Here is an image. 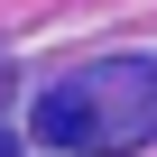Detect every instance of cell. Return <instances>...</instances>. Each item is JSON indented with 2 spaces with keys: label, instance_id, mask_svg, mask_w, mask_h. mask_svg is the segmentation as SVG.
<instances>
[{
  "label": "cell",
  "instance_id": "1",
  "mask_svg": "<svg viewBox=\"0 0 157 157\" xmlns=\"http://www.w3.org/2000/svg\"><path fill=\"white\" fill-rule=\"evenodd\" d=\"M28 139L56 157H120L157 139V56H102L28 102Z\"/></svg>",
  "mask_w": 157,
  "mask_h": 157
},
{
  "label": "cell",
  "instance_id": "2",
  "mask_svg": "<svg viewBox=\"0 0 157 157\" xmlns=\"http://www.w3.org/2000/svg\"><path fill=\"white\" fill-rule=\"evenodd\" d=\"M0 157H19V148H10V139H0Z\"/></svg>",
  "mask_w": 157,
  "mask_h": 157
}]
</instances>
